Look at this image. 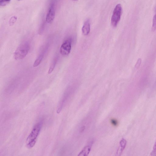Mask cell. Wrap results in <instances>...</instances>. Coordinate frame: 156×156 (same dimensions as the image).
I'll list each match as a JSON object with an SVG mask.
<instances>
[{
    "label": "cell",
    "instance_id": "cell-1",
    "mask_svg": "<svg viewBox=\"0 0 156 156\" xmlns=\"http://www.w3.org/2000/svg\"><path fill=\"white\" fill-rule=\"evenodd\" d=\"M43 123V120H41L36 123L28 136L26 143L27 146L28 148H32L35 145L41 130Z\"/></svg>",
    "mask_w": 156,
    "mask_h": 156
},
{
    "label": "cell",
    "instance_id": "cell-2",
    "mask_svg": "<svg viewBox=\"0 0 156 156\" xmlns=\"http://www.w3.org/2000/svg\"><path fill=\"white\" fill-rule=\"evenodd\" d=\"M29 50V45L27 42L21 44L15 52V59L17 60L24 59L27 55Z\"/></svg>",
    "mask_w": 156,
    "mask_h": 156
},
{
    "label": "cell",
    "instance_id": "cell-3",
    "mask_svg": "<svg viewBox=\"0 0 156 156\" xmlns=\"http://www.w3.org/2000/svg\"><path fill=\"white\" fill-rule=\"evenodd\" d=\"M122 7L120 4H117L113 12L111 23L113 27H117L120 20L122 12Z\"/></svg>",
    "mask_w": 156,
    "mask_h": 156
},
{
    "label": "cell",
    "instance_id": "cell-4",
    "mask_svg": "<svg viewBox=\"0 0 156 156\" xmlns=\"http://www.w3.org/2000/svg\"><path fill=\"white\" fill-rule=\"evenodd\" d=\"M56 0H51L48 11L46 16V22L49 24L52 23L55 16Z\"/></svg>",
    "mask_w": 156,
    "mask_h": 156
},
{
    "label": "cell",
    "instance_id": "cell-5",
    "mask_svg": "<svg viewBox=\"0 0 156 156\" xmlns=\"http://www.w3.org/2000/svg\"><path fill=\"white\" fill-rule=\"evenodd\" d=\"M72 39L71 37L68 38L62 44L60 48V53L63 56L69 54L71 48Z\"/></svg>",
    "mask_w": 156,
    "mask_h": 156
},
{
    "label": "cell",
    "instance_id": "cell-6",
    "mask_svg": "<svg viewBox=\"0 0 156 156\" xmlns=\"http://www.w3.org/2000/svg\"><path fill=\"white\" fill-rule=\"evenodd\" d=\"M93 144L92 141L87 146L84 147L82 150L79 153L78 156H88L91 150V147Z\"/></svg>",
    "mask_w": 156,
    "mask_h": 156
},
{
    "label": "cell",
    "instance_id": "cell-7",
    "mask_svg": "<svg viewBox=\"0 0 156 156\" xmlns=\"http://www.w3.org/2000/svg\"><path fill=\"white\" fill-rule=\"evenodd\" d=\"M127 144L126 140L122 139L120 143V146L117 152V155L120 156L122 154L123 151L125 148Z\"/></svg>",
    "mask_w": 156,
    "mask_h": 156
},
{
    "label": "cell",
    "instance_id": "cell-8",
    "mask_svg": "<svg viewBox=\"0 0 156 156\" xmlns=\"http://www.w3.org/2000/svg\"><path fill=\"white\" fill-rule=\"evenodd\" d=\"M90 25L89 21L87 20L84 23L82 29L83 34L85 36L88 35L89 33Z\"/></svg>",
    "mask_w": 156,
    "mask_h": 156
},
{
    "label": "cell",
    "instance_id": "cell-9",
    "mask_svg": "<svg viewBox=\"0 0 156 156\" xmlns=\"http://www.w3.org/2000/svg\"><path fill=\"white\" fill-rule=\"evenodd\" d=\"M44 51L41 53L38 56L37 59L35 60L33 64V67H36L39 65L41 63L43 58L44 57Z\"/></svg>",
    "mask_w": 156,
    "mask_h": 156
},
{
    "label": "cell",
    "instance_id": "cell-10",
    "mask_svg": "<svg viewBox=\"0 0 156 156\" xmlns=\"http://www.w3.org/2000/svg\"><path fill=\"white\" fill-rule=\"evenodd\" d=\"M57 58H55L53 61L49 69L48 73L49 74H51L53 71L56 65L57 62Z\"/></svg>",
    "mask_w": 156,
    "mask_h": 156
},
{
    "label": "cell",
    "instance_id": "cell-11",
    "mask_svg": "<svg viewBox=\"0 0 156 156\" xmlns=\"http://www.w3.org/2000/svg\"><path fill=\"white\" fill-rule=\"evenodd\" d=\"M156 29V14L153 17L152 27V30L154 32Z\"/></svg>",
    "mask_w": 156,
    "mask_h": 156
},
{
    "label": "cell",
    "instance_id": "cell-12",
    "mask_svg": "<svg viewBox=\"0 0 156 156\" xmlns=\"http://www.w3.org/2000/svg\"><path fill=\"white\" fill-rule=\"evenodd\" d=\"M11 0H0V5L1 6H4L8 4Z\"/></svg>",
    "mask_w": 156,
    "mask_h": 156
},
{
    "label": "cell",
    "instance_id": "cell-13",
    "mask_svg": "<svg viewBox=\"0 0 156 156\" xmlns=\"http://www.w3.org/2000/svg\"><path fill=\"white\" fill-rule=\"evenodd\" d=\"M142 60L141 58H139L135 65V67L136 69H138L142 63Z\"/></svg>",
    "mask_w": 156,
    "mask_h": 156
},
{
    "label": "cell",
    "instance_id": "cell-14",
    "mask_svg": "<svg viewBox=\"0 0 156 156\" xmlns=\"http://www.w3.org/2000/svg\"><path fill=\"white\" fill-rule=\"evenodd\" d=\"M111 122L112 124L114 126H116L118 123L117 121L114 119L111 120Z\"/></svg>",
    "mask_w": 156,
    "mask_h": 156
},
{
    "label": "cell",
    "instance_id": "cell-15",
    "mask_svg": "<svg viewBox=\"0 0 156 156\" xmlns=\"http://www.w3.org/2000/svg\"><path fill=\"white\" fill-rule=\"evenodd\" d=\"M150 155L152 156H156V150H153L150 153Z\"/></svg>",
    "mask_w": 156,
    "mask_h": 156
},
{
    "label": "cell",
    "instance_id": "cell-16",
    "mask_svg": "<svg viewBox=\"0 0 156 156\" xmlns=\"http://www.w3.org/2000/svg\"><path fill=\"white\" fill-rule=\"evenodd\" d=\"M153 150H156V141L155 142V144L153 146Z\"/></svg>",
    "mask_w": 156,
    "mask_h": 156
},
{
    "label": "cell",
    "instance_id": "cell-17",
    "mask_svg": "<svg viewBox=\"0 0 156 156\" xmlns=\"http://www.w3.org/2000/svg\"><path fill=\"white\" fill-rule=\"evenodd\" d=\"M74 1H77V0H74Z\"/></svg>",
    "mask_w": 156,
    "mask_h": 156
},
{
    "label": "cell",
    "instance_id": "cell-18",
    "mask_svg": "<svg viewBox=\"0 0 156 156\" xmlns=\"http://www.w3.org/2000/svg\"><path fill=\"white\" fill-rule=\"evenodd\" d=\"M19 1H22V0H18Z\"/></svg>",
    "mask_w": 156,
    "mask_h": 156
}]
</instances>
